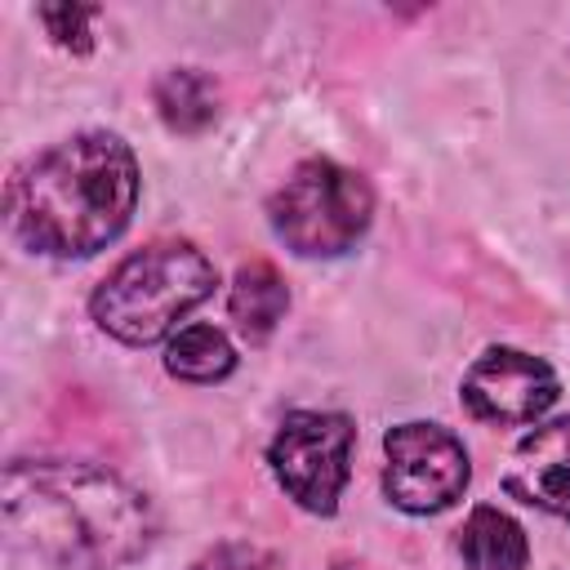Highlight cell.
<instances>
[{
    "instance_id": "obj_12",
    "label": "cell",
    "mask_w": 570,
    "mask_h": 570,
    "mask_svg": "<svg viewBox=\"0 0 570 570\" xmlns=\"http://www.w3.org/2000/svg\"><path fill=\"white\" fill-rule=\"evenodd\" d=\"M236 361L240 356L218 325H183L165 343V374L178 383H223Z\"/></svg>"
},
{
    "instance_id": "obj_5",
    "label": "cell",
    "mask_w": 570,
    "mask_h": 570,
    "mask_svg": "<svg viewBox=\"0 0 570 570\" xmlns=\"http://www.w3.org/2000/svg\"><path fill=\"white\" fill-rule=\"evenodd\" d=\"M352 450L356 423L347 414L289 410L267 441V468L289 503H298L312 517H334L352 476Z\"/></svg>"
},
{
    "instance_id": "obj_7",
    "label": "cell",
    "mask_w": 570,
    "mask_h": 570,
    "mask_svg": "<svg viewBox=\"0 0 570 570\" xmlns=\"http://www.w3.org/2000/svg\"><path fill=\"white\" fill-rule=\"evenodd\" d=\"M561 396L557 370L521 347L494 343L485 347L459 379V401L476 423L490 428H525L543 419Z\"/></svg>"
},
{
    "instance_id": "obj_14",
    "label": "cell",
    "mask_w": 570,
    "mask_h": 570,
    "mask_svg": "<svg viewBox=\"0 0 570 570\" xmlns=\"http://www.w3.org/2000/svg\"><path fill=\"white\" fill-rule=\"evenodd\" d=\"M191 570H281V557L258 548V543H245V539H223L214 548H205Z\"/></svg>"
},
{
    "instance_id": "obj_4",
    "label": "cell",
    "mask_w": 570,
    "mask_h": 570,
    "mask_svg": "<svg viewBox=\"0 0 570 570\" xmlns=\"http://www.w3.org/2000/svg\"><path fill=\"white\" fill-rule=\"evenodd\" d=\"M374 218V187L365 174L330 160L307 156L289 169V178L267 196V227L272 236L298 258H338L356 249Z\"/></svg>"
},
{
    "instance_id": "obj_8",
    "label": "cell",
    "mask_w": 570,
    "mask_h": 570,
    "mask_svg": "<svg viewBox=\"0 0 570 570\" xmlns=\"http://www.w3.org/2000/svg\"><path fill=\"white\" fill-rule=\"evenodd\" d=\"M503 490L525 508H539L570 525V414L539 423L517 441Z\"/></svg>"
},
{
    "instance_id": "obj_10",
    "label": "cell",
    "mask_w": 570,
    "mask_h": 570,
    "mask_svg": "<svg viewBox=\"0 0 570 570\" xmlns=\"http://www.w3.org/2000/svg\"><path fill=\"white\" fill-rule=\"evenodd\" d=\"M459 557L468 570H530V539L517 517L476 503L459 530Z\"/></svg>"
},
{
    "instance_id": "obj_11",
    "label": "cell",
    "mask_w": 570,
    "mask_h": 570,
    "mask_svg": "<svg viewBox=\"0 0 570 570\" xmlns=\"http://www.w3.org/2000/svg\"><path fill=\"white\" fill-rule=\"evenodd\" d=\"M151 107L169 134L196 138L218 120V89L196 67H165L151 80Z\"/></svg>"
},
{
    "instance_id": "obj_1",
    "label": "cell",
    "mask_w": 570,
    "mask_h": 570,
    "mask_svg": "<svg viewBox=\"0 0 570 570\" xmlns=\"http://www.w3.org/2000/svg\"><path fill=\"white\" fill-rule=\"evenodd\" d=\"M4 530L18 552L53 570H120L160 534L151 499L85 459H13L4 468Z\"/></svg>"
},
{
    "instance_id": "obj_3",
    "label": "cell",
    "mask_w": 570,
    "mask_h": 570,
    "mask_svg": "<svg viewBox=\"0 0 570 570\" xmlns=\"http://www.w3.org/2000/svg\"><path fill=\"white\" fill-rule=\"evenodd\" d=\"M218 267L191 240L165 236L125 254L89 294V316L125 347H151L178 334V321L214 298Z\"/></svg>"
},
{
    "instance_id": "obj_13",
    "label": "cell",
    "mask_w": 570,
    "mask_h": 570,
    "mask_svg": "<svg viewBox=\"0 0 570 570\" xmlns=\"http://www.w3.org/2000/svg\"><path fill=\"white\" fill-rule=\"evenodd\" d=\"M36 18H40L45 36H49L58 49H67V53H76V58H85V53L94 49V27H89V22L98 18L94 4H40Z\"/></svg>"
},
{
    "instance_id": "obj_2",
    "label": "cell",
    "mask_w": 570,
    "mask_h": 570,
    "mask_svg": "<svg viewBox=\"0 0 570 570\" xmlns=\"http://www.w3.org/2000/svg\"><path fill=\"white\" fill-rule=\"evenodd\" d=\"M138 183V156L120 134L80 129L9 174L4 223L27 254L89 258L129 227Z\"/></svg>"
},
{
    "instance_id": "obj_6",
    "label": "cell",
    "mask_w": 570,
    "mask_h": 570,
    "mask_svg": "<svg viewBox=\"0 0 570 570\" xmlns=\"http://www.w3.org/2000/svg\"><path fill=\"white\" fill-rule=\"evenodd\" d=\"M383 494L410 517H436L454 508L472 481V459L463 441L441 423H396L383 436Z\"/></svg>"
},
{
    "instance_id": "obj_9",
    "label": "cell",
    "mask_w": 570,
    "mask_h": 570,
    "mask_svg": "<svg viewBox=\"0 0 570 570\" xmlns=\"http://www.w3.org/2000/svg\"><path fill=\"white\" fill-rule=\"evenodd\" d=\"M289 312V285L267 258H249L236 267L232 289H227V316L245 343H267L276 325Z\"/></svg>"
}]
</instances>
